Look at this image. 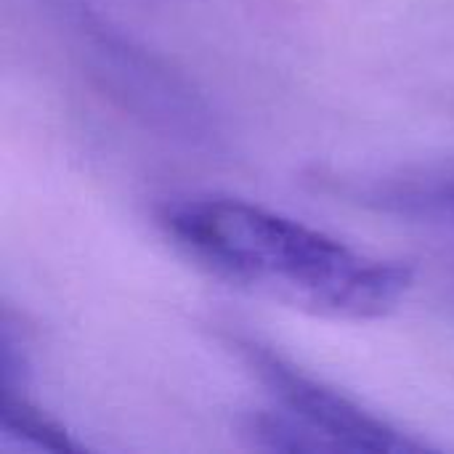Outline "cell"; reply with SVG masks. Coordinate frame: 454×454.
Segmentation results:
<instances>
[{"label": "cell", "instance_id": "cell-1", "mask_svg": "<svg viewBox=\"0 0 454 454\" xmlns=\"http://www.w3.org/2000/svg\"><path fill=\"white\" fill-rule=\"evenodd\" d=\"M160 223L213 274L322 317H383L412 285V269L399 261L359 253L325 231L234 197L168 202Z\"/></svg>", "mask_w": 454, "mask_h": 454}, {"label": "cell", "instance_id": "cell-2", "mask_svg": "<svg viewBox=\"0 0 454 454\" xmlns=\"http://www.w3.org/2000/svg\"><path fill=\"white\" fill-rule=\"evenodd\" d=\"M250 356L279 404V412L274 410L253 426L263 447L279 452L370 454H418L428 450L279 356L255 348H250Z\"/></svg>", "mask_w": 454, "mask_h": 454}, {"label": "cell", "instance_id": "cell-3", "mask_svg": "<svg viewBox=\"0 0 454 454\" xmlns=\"http://www.w3.org/2000/svg\"><path fill=\"white\" fill-rule=\"evenodd\" d=\"M0 431L48 452H80V447L56 423H51L24 399L13 396L11 388L5 386H3V402H0Z\"/></svg>", "mask_w": 454, "mask_h": 454}]
</instances>
